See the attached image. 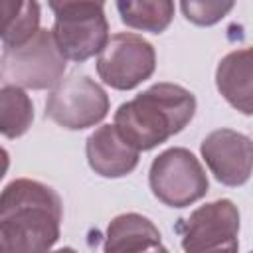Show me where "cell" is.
Returning a JSON list of instances; mask_svg holds the SVG:
<instances>
[{
  "instance_id": "obj_3",
  "label": "cell",
  "mask_w": 253,
  "mask_h": 253,
  "mask_svg": "<svg viewBox=\"0 0 253 253\" xmlns=\"http://www.w3.org/2000/svg\"><path fill=\"white\" fill-rule=\"evenodd\" d=\"M67 57L61 53L51 30L40 28L18 45H4L0 59L2 85L22 89H53L65 71Z\"/></svg>"
},
{
  "instance_id": "obj_10",
  "label": "cell",
  "mask_w": 253,
  "mask_h": 253,
  "mask_svg": "<svg viewBox=\"0 0 253 253\" xmlns=\"http://www.w3.org/2000/svg\"><path fill=\"white\" fill-rule=\"evenodd\" d=\"M138 148H134L113 125H103L89 134L85 154L91 170L103 178H121L130 174L138 164Z\"/></svg>"
},
{
  "instance_id": "obj_9",
  "label": "cell",
  "mask_w": 253,
  "mask_h": 253,
  "mask_svg": "<svg viewBox=\"0 0 253 253\" xmlns=\"http://www.w3.org/2000/svg\"><path fill=\"white\" fill-rule=\"evenodd\" d=\"M53 36L61 53L71 61H85L109 42V22L103 10H87L55 16Z\"/></svg>"
},
{
  "instance_id": "obj_17",
  "label": "cell",
  "mask_w": 253,
  "mask_h": 253,
  "mask_svg": "<svg viewBox=\"0 0 253 253\" xmlns=\"http://www.w3.org/2000/svg\"><path fill=\"white\" fill-rule=\"evenodd\" d=\"M49 8L55 16L87 12V10H103L105 0H47Z\"/></svg>"
},
{
  "instance_id": "obj_15",
  "label": "cell",
  "mask_w": 253,
  "mask_h": 253,
  "mask_svg": "<svg viewBox=\"0 0 253 253\" xmlns=\"http://www.w3.org/2000/svg\"><path fill=\"white\" fill-rule=\"evenodd\" d=\"M40 4L38 0H26L20 12L6 24H2V43L18 45L30 40L40 30Z\"/></svg>"
},
{
  "instance_id": "obj_6",
  "label": "cell",
  "mask_w": 253,
  "mask_h": 253,
  "mask_svg": "<svg viewBox=\"0 0 253 253\" xmlns=\"http://www.w3.org/2000/svg\"><path fill=\"white\" fill-rule=\"evenodd\" d=\"M176 231L182 237V249L188 253L237 251L239 210L231 200L210 202L180 219Z\"/></svg>"
},
{
  "instance_id": "obj_16",
  "label": "cell",
  "mask_w": 253,
  "mask_h": 253,
  "mask_svg": "<svg viewBox=\"0 0 253 253\" xmlns=\"http://www.w3.org/2000/svg\"><path fill=\"white\" fill-rule=\"evenodd\" d=\"M180 6L188 22L196 26H213L231 12L235 0H180Z\"/></svg>"
},
{
  "instance_id": "obj_13",
  "label": "cell",
  "mask_w": 253,
  "mask_h": 253,
  "mask_svg": "<svg viewBox=\"0 0 253 253\" xmlns=\"http://www.w3.org/2000/svg\"><path fill=\"white\" fill-rule=\"evenodd\" d=\"M117 10L125 26L160 34L174 18V0H117Z\"/></svg>"
},
{
  "instance_id": "obj_11",
  "label": "cell",
  "mask_w": 253,
  "mask_h": 253,
  "mask_svg": "<svg viewBox=\"0 0 253 253\" xmlns=\"http://www.w3.org/2000/svg\"><path fill=\"white\" fill-rule=\"evenodd\" d=\"M221 97L239 113L253 115V47L229 51L215 69Z\"/></svg>"
},
{
  "instance_id": "obj_4",
  "label": "cell",
  "mask_w": 253,
  "mask_h": 253,
  "mask_svg": "<svg viewBox=\"0 0 253 253\" xmlns=\"http://www.w3.org/2000/svg\"><path fill=\"white\" fill-rule=\"evenodd\" d=\"M148 184L152 194L170 208H186L202 200L210 186L200 160L180 146L168 148L152 160Z\"/></svg>"
},
{
  "instance_id": "obj_8",
  "label": "cell",
  "mask_w": 253,
  "mask_h": 253,
  "mask_svg": "<svg viewBox=\"0 0 253 253\" xmlns=\"http://www.w3.org/2000/svg\"><path fill=\"white\" fill-rule=\"evenodd\" d=\"M210 172L223 186H241L253 172V140L231 128L211 130L200 146Z\"/></svg>"
},
{
  "instance_id": "obj_2",
  "label": "cell",
  "mask_w": 253,
  "mask_h": 253,
  "mask_svg": "<svg viewBox=\"0 0 253 253\" xmlns=\"http://www.w3.org/2000/svg\"><path fill=\"white\" fill-rule=\"evenodd\" d=\"M196 113V97L176 83H154L115 113V126L138 150H150L178 134Z\"/></svg>"
},
{
  "instance_id": "obj_1",
  "label": "cell",
  "mask_w": 253,
  "mask_h": 253,
  "mask_svg": "<svg viewBox=\"0 0 253 253\" xmlns=\"http://www.w3.org/2000/svg\"><path fill=\"white\" fill-rule=\"evenodd\" d=\"M63 206L57 192L18 178L0 196V253H42L59 239Z\"/></svg>"
},
{
  "instance_id": "obj_18",
  "label": "cell",
  "mask_w": 253,
  "mask_h": 253,
  "mask_svg": "<svg viewBox=\"0 0 253 253\" xmlns=\"http://www.w3.org/2000/svg\"><path fill=\"white\" fill-rule=\"evenodd\" d=\"M24 2L26 0H2V24H6V22H10L18 12H20V8L24 6Z\"/></svg>"
},
{
  "instance_id": "obj_12",
  "label": "cell",
  "mask_w": 253,
  "mask_h": 253,
  "mask_svg": "<svg viewBox=\"0 0 253 253\" xmlns=\"http://www.w3.org/2000/svg\"><path fill=\"white\" fill-rule=\"evenodd\" d=\"M158 227L140 213L117 215L105 233L107 253H138V251H164Z\"/></svg>"
},
{
  "instance_id": "obj_14",
  "label": "cell",
  "mask_w": 253,
  "mask_h": 253,
  "mask_svg": "<svg viewBox=\"0 0 253 253\" xmlns=\"http://www.w3.org/2000/svg\"><path fill=\"white\" fill-rule=\"evenodd\" d=\"M34 121V105L26 91L18 85H2L0 89V130L6 138L22 136Z\"/></svg>"
},
{
  "instance_id": "obj_7",
  "label": "cell",
  "mask_w": 253,
  "mask_h": 253,
  "mask_svg": "<svg viewBox=\"0 0 253 253\" xmlns=\"http://www.w3.org/2000/svg\"><path fill=\"white\" fill-rule=\"evenodd\" d=\"M156 67V51L136 34H113L97 57V73L103 83L128 91L146 81Z\"/></svg>"
},
{
  "instance_id": "obj_5",
  "label": "cell",
  "mask_w": 253,
  "mask_h": 253,
  "mask_svg": "<svg viewBox=\"0 0 253 253\" xmlns=\"http://www.w3.org/2000/svg\"><path fill=\"white\" fill-rule=\"evenodd\" d=\"M107 113L109 97L105 89L85 73L63 77L51 89L45 103V117L69 130L95 126L107 117Z\"/></svg>"
}]
</instances>
